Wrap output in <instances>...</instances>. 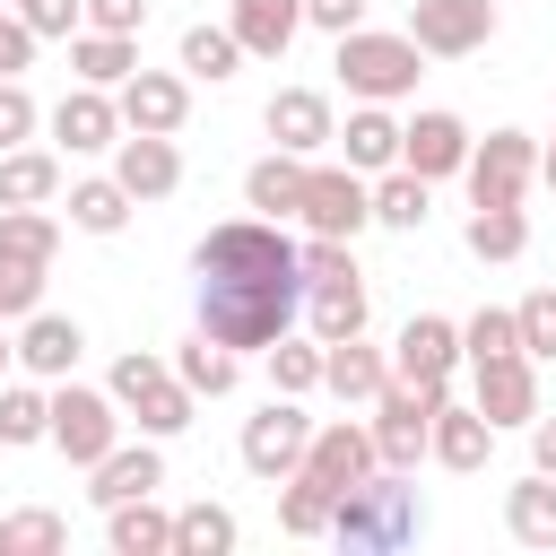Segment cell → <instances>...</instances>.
I'll list each match as a JSON object with an SVG mask.
<instances>
[{"mask_svg": "<svg viewBox=\"0 0 556 556\" xmlns=\"http://www.w3.org/2000/svg\"><path fill=\"white\" fill-rule=\"evenodd\" d=\"M191 269H200V330L226 348H269L304 313V269H295V243L278 235V217L208 226Z\"/></svg>", "mask_w": 556, "mask_h": 556, "instance_id": "obj_1", "label": "cell"}, {"mask_svg": "<svg viewBox=\"0 0 556 556\" xmlns=\"http://www.w3.org/2000/svg\"><path fill=\"white\" fill-rule=\"evenodd\" d=\"M330 539L348 556H391L408 539H426V504L408 486V469H365L339 504H330Z\"/></svg>", "mask_w": 556, "mask_h": 556, "instance_id": "obj_2", "label": "cell"}, {"mask_svg": "<svg viewBox=\"0 0 556 556\" xmlns=\"http://www.w3.org/2000/svg\"><path fill=\"white\" fill-rule=\"evenodd\" d=\"M417 61H426V52H417L408 35H374V26H348L330 70H339V87H348L356 104H391V96H408V87H417Z\"/></svg>", "mask_w": 556, "mask_h": 556, "instance_id": "obj_3", "label": "cell"}, {"mask_svg": "<svg viewBox=\"0 0 556 556\" xmlns=\"http://www.w3.org/2000/svg\"><path fill=\"white\" fill-rule=\"evenodd\" d=\"M434 400H443V382H382L374 391V460L382 469H417V452H426V426H434Z\"/></svg>", "mask_w": 556, "mask_h": 556, "instance_id": "obj_4", "label": "cell"}, {"mask_svg": "<svg viewBox=\"0 0 556 556\" xmlns=\"http://www.w3.org/2000/svg\"><path fill=\"white\" fill-rule=\"evenodd\" d=\"M104 391H113V408L139 417V434H182V426H191V391H182V374L156 365V356H122Z\"/></svg>", "mask_w": 556, "mask_h": 556, "instance_id": "obj_5", "label": "cell"}, {"mask_svg": "<svg viewBox=\"0 0 556 556\" xmlns=\"http://www.w3.org/2000/svg\"><path fill=\"white\" fill-rule=\"evenodd\" d=\"M469 200L478 208H521V191H530V174H539V148H530V130H486V139H469Z\"/></svg>", "mask_w": 556, "mask_h": 556, "instance_id": "obj_6", "label": "cell"}, {"mask_svg": "<svg viewBox=\"0 0 556 556\" xmlns=\"http://www.w3.org/2000/svg\"><path fill=\"white\" fill-rule=\"evenodd\" d=\"M295 217H304L313 235L356 243V226H374V191H365L356 165H304V200H295Z\"/></svg>", "mask_w": 556, "mask_h": 556, "instance_id": "obj_7", "label": "cell"}, {"mask_svg": "<svg viewBox=\"0 0 556 556\" xmlns=\"http://www.w3.org/2000/svg\"><path fill=\"white\" fill-rule=\"evenodd\" d=\"M43 443H61L78 469H96V460L122 443L113 391H78V382H61V391H52V426H43Z\"/></svg>", "mask_w": 556, "mask_h": 556, "instance_id": "obj_8", "label": "cell"}, {"mask_svg": "<svg viewBox=\"0 0 556 556\" xmlns=\"http://www.w3.org/2000/svg\"><path fill=\"white\" fill-rule=\"evenodd\" d=\"M304 443H313V417L295 408V391H278L261 417H243V443H235V452H243V469H252V478H269V486H278V478L304 460Z\"/></svg>", "mask_w": 556, "mask_h": 556, "instance_id": "obj_9", "label": "cell"}, {"mask_svg": "<svg viewBox=\"0 0 556 556\" xmlns=\"http://www.w3.org/2000/svg\"><path fill=\"white\" fill-rule=\"evenodd\" d=\"M486 35H495V0H417L408 9V43L434 61H469V52H486Z\"/></svg>", "mask_w": 556, "mask_h": 556, "instance_id": "obj_10", "label": "cell"}, {"mask_svg": "<svg viewBox=\"0 0 556 556\" xmlns=\"http://www.w3.org/2000/svg\"><path fill=\"white\" fill-rule=\"evenodd\" d=\"M469 374H478V400H469V408H478L486 426H530V417H539V374H530L521 348H513V356H486V365H469Z\"/></svg>", "mask_w": 556, "mask_h": 556, "instance_id": "obj_11", "label": "cell"}, {"mask_svg": "<svg viewBox=\"0 0 556 556\" xmlns=\"http://www.w3.org/2000/svg\"><path fill=\"white\" fill-rule=\"evenodd\" d=\"M295 469H304L313 486H330V495H348V486H356L365 469H382V460H374V434L339 417V426H313V443H304V460H295Z\"/></svg>", "mask_w": 556, "mask_h": 556, "instance_id": "obj_12", "label": "cell"}, {"mask_svg": "<svg viewBox=\"0 0 556 556\" xmlns=\"http://www.w3.org/2000/svg\"><path fill=\"white\" fill-rule=\"evenodd\" d=\"M113 113H122V130H156V139H174L182 113H191V87L165 78V70H130L122 96H113Z\"/></svg>", "mask_w": 556, "mask_h": 556, "instance_id": "obj_13", "label": "cell"}, {"mask_svg": "<svg viewBox=\"0 0 556 556\" xmlns=\"http://www.w3.org/2000/svg\"><path fill=\"white\" fill-rule=\"evenodd\" d=\"M400 165L426 174V182L460 174V165H469V130H460V113H417V122H400Z\"/></svg>", "mask_w": 556, "mask_h": 556, "instance_id": "obj_14", "label": "cell"}, {"mask_svg": "<svg viewBox=\"0 0 556 556\" xmlns=\"http://www.w3.org/2000/svg\"><path fill=\"white\" fill-rule=\"evenodd\" d=\"M113 182H122L130 200H165V191L182 182V156H174V139H156V130H130V139H113Z\"/></svg>", "mask_w": 556, "mask_h": 556, "instance_id": "obj_15", "label": "cell"}, {"mask_svg": "<svg viewBox=\"0 0 556 556\" xmlns=\"http://www.w3.org/2000/svg\"><path fill=\"white\" fill-rule=\"evenodd\" d=\"M452 365H460V330L443 313H417L400 330V348H391V374L400 382H452Z\"/></svg>", "mask_w": 556, "mask_h": 556, "instance_id": "obj_16", "label": "cell"}, {"mask_svg": "<svg viewBox=\"0 0 556 556\" xmlns=\"http://www.w3.org/2000/svg\"><path fill=\"white\" fill-rule=\"evenodd\" d=\"M330 96L321 87H278L269 96V139L287 148V156H313V148H330Z\"/></svg>", "mask_w": 556, "mask_h": 556, "instance_id": "obj_17", "label": "cell"}, {"mask_svg": "<svg viewBox=\"0 0 556 556\" xmlns=\"http://www.w3.org/2000/svg\"><path fill=\"white\" fill-rule=\"evenodd\" d=\"M52 139H61L70 156H96V148H113V139H122V113H113V96H104V87H70V96L52 104Z\"/></svg>", "mask_w": 556, "mask_h": 556, "instance_id": "obj_18", "label": "cell"}, {"mask_svg": "<svg viewBox=\"0 0 556 556\" xmlns=\"http://www.w3.org/2000/svg\"><path fill=\"white\" fill-rule=\"evenodd\" d=\"M426 452H434L443 469H486V452H495V426L443 391V400H434V426H426Z\"/></svg>", "mask_w": 556, "mask_h": 556, "instance_id": "obj_19", "label": "cell"}, {"mask_svg": "<svg viewBox=\"0 0 556 556\" xmlns=\"http://www.w3.org/2000/svg\"><path fill=\"white\" fill-rule=\"evenodd\" d=\"M78 348H87V330H78L70 313H26V330H17V365L43 374V382H61V374L78 365Z\"/></svg>", "mask_w": 556, "mask_h": 556, "instance_id": "obj_20", "label": "cell"}, {"mask_svg": "<svg viewBox=\"0 0 556 556\" xmlns=\"http://www.w3.org/2000/svg\"><path fill=\"white\" fill-rule=\"evenodd\" d=\"M165 486V460H156V443H113L104 460H96V504L113 513V504H130V495H156Z\"/></svg>", "mask_w": 556, "mask_h": 556, "instance_id": "obj_21", "label": "cell"}, {"mask_svg": "<svg viewBox=\"0 0 556 556\" xmlns=\"http://www.w3.org/2000/svg\"><path fill=\"white\" fill-rule=\"evenodd\" d=\"M330 139H339V156H348L356 174H391V165H400V122H391L382 104H356L348 130H330Z\"/></svg>", "mask_w": 556, "mask_h": 556, "instance_id": "obj_22", "label": "cell"}, {"mask_svg": "<svg viewBox=\"0 0 556 556\" xmlns=\"http://www.w3.org/2000/svg\"><path fill=\"white\" fill-rule=\"evenodd\" d=\"M321 382H330L339 400H374V391L391 382V365H382V348H365V330H356V339H321Z\"/></svg>", "mask_w": 556, "mask_h": 556, "instance_id": "obj_23", "label": "cell"}, {"mask_svg": "<svg viewBox=\"0 0 556 556\" xmlns=\"http://www.w3.org/2000/svg\"><path fill=\"white\" fill-rule=\"evenodd\" d=\"M235 43L243 52H261V61H278L287 43H295V26H304V0H235Z\"/></svg>", "mask_w": 556, "mask_h": 556, "instance_id": "obj_24", "label": "cell"}, {"mask_svg": "<svg viewBox=\"0 0 556 556\" xmlns=\"http://www.w3.org/2000/svg\"><path fill=\"white\" fill-rule=\"evenodd\" d=\"M304 321H313V339H356V330H365V278H321V287H304Z\"/></svg>", "mask_w": 556, "mask_h": 556, "instance_id": "obj_25", "label": "cell"}, {"mask_svg": "<svg viewBox=\"0 0 556 556\" xmlns=\"http://www.w3.org/2000/svg\"><path fill=\"white\" fill-rule=\"evenodd\" d=\"M61 191V165L43 148H0V208H43Z\"/></svg>", "mask_w": 556, "mask_h": 556, "instance_id": "obj_26", "label": "cell"}, {"mask_svg": "<svg viewBox=\"0 0 556 556\" xmlns=\"http://www.w3.org/2000/svg\"><path fill=\"white\" fill-rule=\"evenodd\" d=\"M70 70H78L87 87H122V78L139 70V43H130V35H104V26H87V35L70 43Z\"/></svg>", "mask_w": 556, "mask_h": 556, "instance_id": "obj_27", "label": "cell"}, {"mask_svg": "<svg viewBox=\"0 0 556 556\" xmlns=\"http://www.w3.org/2000/svg\"><path fill=\"white\" fill-rule=\"evenodd\" d=\"M243 200L261 208V217H295V200H304V156H261L252 174H243Z\"/></svg>", "mask_w": 556, "mask_h": 556, "instance_id": "obj_28", "label": "cell"}, {"mask_svg": "<svg viewBox=\"0 0 556 556\" xmlns=\"http://www.w3.org/2000/svg\"><path fill=\"white\" fill-rule=\"evenodd\" d=\"M113 556H174V513H156L148 495L113 504Z\"/></svg>", "mask_w": 556, "mask_h": 556, "instance_id": "obj_29", "label": "cell"}, {"mask_svg": "<svg viewBox=\"0 0 556 556\" xmlns=\"http://www.w3.org/2000/svg\"><path fill=\"white\" fill-rule=\"evenodd\" d=\"M52 252H61V226H52L43 208H0V261H17V269H52Z\"/></svg>", "mask_w": 556, "mask_h": 556, "instance_id": "obj_30", "label": "cell"}, {"mask_svg": "<svg viewBox=\"0 0 556 556\" xmlns=\"http://www.w3.org/2000/svg\"><path fill=\"white\" fill-rule=\"evenodd\" d=\"M174 374H182V391H191V400H226V391H235V348L200 330V339L174 356Z\"/></svg>", "mask_w": 556, "mask_h": 556, "instance_id": "obj_31", "label": "cell"}, {"mask_svg": "<svg viewBox=\"0 0 556 556\" xmlns=\"http://www.w3.org/2000/svg\"><path fill=\"white\" fill-rule=\"evenodd\" d=\"M278 486H287V495H278V530H287V539H330V504H339V495L313 486L304 469H287Z\"/></svg>", "mask_w": 556, "mask_h": 556, "instance_id": "obj_32", "label": "cell"}, {"mask_svg": "<svg viewBox=\"0 0 556 556\" xmlns=\"http://www.w3.org/2000/svg\"><path fill=\"white\" fill-rule=\"evenodd\" d=\"M504 521H513L521 547H556V478H521L504 495Z\"/></svg>", "mask_w": 556, "mask_h": 556, "instance_id": "obj_33", "label": "cell"}, {"mask_svg": "<svg viewBox=\"0 0 556 556\" xmlns=\"http://www.w3.org/2000/svg\"><path fill=\"white\" fill-rule=\"evenodd\" d=\"M374 226H391V235H417V226H426V174L391 165V174L374 182Z\"/></svg>", "mask_w": 556, "mask_h": 556, "instance_id": "obj_34", "label": "cell"}, {"mask_svg": "<svg viewBox=\"0 0 556 556\" xmlns=\"http://www.w3.org/2000/svg\"><path fill=\"white\" fill-rule=\"evenodd\" d=\"M70 226H78V235H122V226H130V191H122L113 174H104V182H78V191H70Z\"/></svg>", "mask_w": 556, "mask_h": 556, "instance_id": "obj_35", "label": "cell"}, {"mask_svg": "<svg viewBox=\"0 0 556 556\" xmlns=\"http://www.w3.org/2000/svg\"><path fill=\"white\" fill-rule=\"evenodd\" d=\"M235 547V513L226 504H182L174 513V556H226Z\"/></svg>", "mask_w": 556, "mask_h": 556, "instance_id": "obj_36", "label": "cell"}, {"mask_svg": "<svg viewBox=\"0 0 556 556\" xmlns=\"http://www.w3.org/2000/svg\"><path fill=\"white\" fill-rule=\"evenodd\" d=\"M521 243H530L521 208H469V252L478 261H521Z\"/></svg>", "mask_w": 556, "mask_h": 556, "instance_id": "obj_37", "label": "cell"}, {"mask_svg": "<svg viewBox=\"0 0 556 556\" xmlns=\"http://www.w3.org/2000/svg\"><path fill=\"white\" fill-rule=\"evenodd\" d=\"M235 61H243L235 26H191V35H182V70H191V78L217 87V78H235Z\"/></svg>", "mask_w": 556, "mask_h": 556, "instance_id": "obj_38", "label": "cell"}, {"mask_svg": "<svg viewBox=\"0 0 556 556\" xmlns=\"http://www.w3.org/2000/svg\"><path fill=\"white\" fill-rule=\"evenodd\" d=\"M269 382L304 400V391L321 382V339H287V330H278V339H269Z\"/></svg>", "mask_w": 556, "mask_h": 556, "instance_id": "obj_39", "label": "cell"}, {"mask_svg": "<svg viewBox=\"0 0 556 556\" xmlns=\"http://www.w3.org/2000/svg\"><path fill=\"white\" fill-rule=\"evenodd\" d=\"M43 426H52V400L26 391V382H9L0 391V443H43Z\"/></svg>", "mask_w": 556, "mask_h": 556, "instance_id": "obj_40", "label": "cell"}, {"mask_svg": "<svg viewBox=\"0 0 556 556\" xmlns=\"http://www.w3.org/2000/svg\"><path fill=\"white\" fill-rule=\"evenodd\" d=\"M513 348H521V321H513L504 304H486V313L460 330V356H469V365H486V356H513Z\"/></svg>", "mask_w": 556, "mask_h": 556, "instance_id": "obj_41", "label": "cell"}, {"mask_svg": "<svg viewBox=\"0 0 556 556\" xmlns=\"http://www.w3.org/2000/svg\"><path fill=\"white\" fill-rule=\"evenodd\" d=\"M513 321H521V356H556V287L521 295V304H513Z\"/></svg>", "mask_w": 556, "mask_h": 556, "instance_id": "obj_42", "label": "cell"}, {"mask_svg": "<svg viewBox=\"0 0 556 556\" xmlns=\"http://www.w3.org/2000/svg\"><path fill=\"white\" fill-rule=\"evenodd\" d=\"M295 269H304V287H321V278H356V252H348L339 235H313V243H295Z\"/></svg>", "mask_w": 556, "mask_h": 556, "instance_id": "obj_43", "label": "cell"}, {"mask_svg": "<svg viewBox=\"0 0 556 556\" xmlns=\"http://www.w3.org/2000/svg\"><path fill=\"white\" fill-rule=\"evenodd\" d=\"M0 539L26 547V556H43V547H61L70 530H61V513H17V521H0Z\"/></svg>", "mask_w": 556, "mask_h": 556, "instance_id": "obj_44", "label": "cell"}, {"mask_svg": "<svg viewBox=\"0 0 556 556\" xmlns=\"http://www.w3.org/2000/svg\"><path fill=\"white\" fill-rule=\"evenodd\" d=\"M9 9H17V17H26V35H35V43H43V35H70V26H78V17H87V9H78V0H9Z\"/></svg>", "mask_w": 556, "mask_h": 556, "instance_id": "obj_45", "label": "cell"}, {"mask_svg": "<svg viewBox=\"0 0 556 556\" xmlns=\"http://www.w3.org/2000/svg\"><path fill=\"white\" fill-rule=\"evenodd\" d=\"M35 304H43V269L0 261V313H35Z\"/></svg>", "mask_w": 556, "mask_h": 556, "instance_id": "obj_46", "label": "cell"}, {"mask_svg": "<svg viewBox=\"0 0 556 556\" xmlns=\"http://www.w3.org/2000/svg\"><path fill=\"white\" fill-rule=\"evenodd\" d=\"M87 9V26H104V35H139L148 26V0H78Z\"/></svg>", "mask_w": 556, "mask_h": 556, "instance_id": "obj_47", "label": "cell"}, {"mask_svg": "<svg viewBox=\"0 0 556 556\" xmlns=\"http://www.w3.org/2000/svg\"><path fill=\"white\" fill-rule=\"evenodd\" d=\"M26 130H35V96H26L17 78H0V148H17Z\"/></svg>", "mask_w": 556, "mask_h": 556, "instance_id": "obj_48", "label": "cell"}, {"mask_svg": "<svg viewBox=\"0 0 556 556\" xmlns=\"http://www.w3.org/2000/svg\"><path fill=\"white\" fill-rule=\"evenodd\" d=\"M26 61H35V35H26V17H9V9H0V78H17Z\"/></svg>", "mask_w": 556, "mask_h": 556, "instance_id": "obj_49", "label": "cell"}, {"mask_svg": "<svg viewBox=\"0 0 556 556\" xmlns=\"http://www.w3.org/2000/svg\"><path fill=\"white\" fill-rule=\"evenodd\" d=\"M304 26H321V35H348V26H365V0H304Z\"/></svg>", "mask_w": 556, "mask_h": 556, "instance_id": "obj_50", "label": "cell"}, {"mask_svg": "<svg viewBox=\"0 0 556 556\" xmlns=\"http://www.w3.org/2000/svg\"><path fill=\"white\" fill-rule=\"evenodd\" d=\"M530 460L539 478H556V417H530Z\"/></svg>", "mask_w": 556, "mask_h": 556, "instance_id": "obj_51", "label": "cell"}, {"mask_svg": "<svg viewBox=\"0 0 556 556\" xmlns=\"http://www.w3.org/2000/svg\"><path fill=\"white\" fill-rule=\"evenodd\" d=\"M539 182H547V191H556V148H547V156H539Z\"/></svg>", "mask_w": 556, "mask_h": 556, "instance_id": "obj_52", "label": "cell"}, {"mask_svg": "<svg viewBox=\"0 0 556 556\" xmlns=\"http://www.w3.org/2000/svg\"><path fill=\"white\" fill-rule=\"evenodd\" d=\"M9 356H17V348H9V339H0V365H9Z\"/></svg>", "mask_w": 556, "mask_h": 556, "instance_id": "obj_53", "label": "cell"}, {"mask_svg": "<svg viewBox=\"0 0 556 556\" xmlns=\"http://www.w3.org/2000/svg\"><path fill=\"white\" fill-rule=\"evenodd\" d=\"M0 556H9V539H0Z\"/></svg>", "mask_w": 556, "mask_h": 556, "instance_id": "obj_54", "label": "cell"}, {"mask_svg": "<svg viewBox=\"0 0 556 556\" xmlns=\"http://www.w3.org/2000/svg\"><path fill=\"white\" fill-rule=\"evenodd\" d=\"M0 9H9V0H0Z\"/></svg>", "mask_w": 556, "mask_h": 556, "instance_id": "obj_55", "label": "cell"}]
</instances>
